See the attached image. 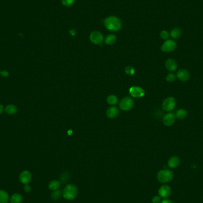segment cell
Instances as JSON below:
<instances>
[{"mask_svg": "<svg viewBox=\"0 0 203 203\" xmlns=\"http://www.w3.org/2000/svg\"><path fill=\"white\" fill-rule=\"evenodd\" d=\"M104 26L110 32H118L121 29L122 23L121 20L114 16L108 17L105 19Z\"/></svg>", "mask_w": 203, "mask_h": 203, "instance_id": "obj_1", "label": "cell"}, {"mask_svg": "<svg viewBox=\"0 0 203 203\" xmlns=\"http://www.w3.org/2000/svg\"><path fill=\"white\" fill-rule=\"evenodd\" d=\"M77 187L73 184H69L64 188L62 195L67 200H72L77 197Z\"/></svg>", "mask_w": 203, "mask_h": 203, "instance_id": "obj_2", "label": "cell"}, {"mask_svg": "<svg viewBox=\"0 0 203 203\" xmlns=\"http://www.w3.org/2000/svg\"><path fill=\"white\" fill-rule=\"evenodd\" d=\"M173 178V172L169 169L160 170L157 175L158 181L161 183H167L172 181Z\"/></svg>", "mask_w": 203, "mask_h": 203, "instance_id": "obj_3", "label": "cell"}, {"mask_svg": "<svg viewBox=\"0 0 203 203\" xmlns=\"http://www.w3.org/2000/svg\"><path fill=\"white\" fill-rule=\"evenodd\" d=\"M176 100L174 97L169 96L166 98L162 103V108L166 112H170L175 108Z\"/></svg>", "mask_w": 203, "mask_h": 203, "instance_id": "obj_4", "label": "cell"}, {"mask_svg": "<svg viewBox=\"0 0 203 203\" xmlns=\"http://www.w3.org/2000/svg\"><path fill=\"white\" fill-rule=\"evenodd\" d=\"M134 100L130 97H125L120 102V107L121 110L128 111L131 110L134 106Z\"/></svg>", "mask_w": 203, "mask_h": 203, "instance_id": "obj_5", "label": "cell"}, {"mask_svg": "<svg viewBox=\"0 0 203 203\" xmlns=\"http://www.w3.org/2000/svg\"><path fill=\"white\" fill-rule=\"evenodd\" d=\"M176 44L174 40L168 39L162 44L161 50L164 52H171L175 50Z\"/></svg>", "mask_w": 203, "mask_h": 203, "instance_id": "obj_6", "label": "cell"}, {"mask_svg": "<svg viewBox=\"0 0 203 203\" xmlns=\"http://www.w3.org/2000/svg\"><path fill=\"white\" fill-rule=\"evenodd\" d=\"M90 40L94 44L100 45L104 41V36L98 31H94L90 35Z\"/></svg>", "mask_w": 203, "mask_h": 203, "instance_id": "obj_7", "label": "cell"}, {"mask_svg": "<svg viewBox=\"0 0 203 203\" xmlns=\"http://www.w3.org/2000/svg\"><path fill=\"white\" fill-rule=\"evenodd\" d=\"M130 94L134 98H142L144 96L145 92L143 88L138 86H132L129 90Z\"/></svg>", "mask_w": 203, "mask_h": 203, "instance_id": "obj_8", "label": "cell"}, {"mask_svg": "<svg viewBox=\"0 0 203 203\" xmlns=\"http://www.w3.org/2000/svg\"><path fill=\"white\" fill-rule=\"evenodd\" d=\"M176 78L181 82H187L190 78V72L185 68H181L176 72Z\"/></svg>", "mask_w": 203, "mask_h": 203, "instance_id": "obj_9", "label": "cell"}, {"mask_svg": "<svg viewBox=\"0 0 203 203\" xmlns=\"http://www.w3.org/2000/svg\"><path fill=\"white\" fill-rule=\"evenodd\" d=\"M175 114L172 112H169L163 118V122L166 126H172L176 121Z\"/></svg>", "mask_w": 203, "mask_h": 203, "instance_id": "obj_10", "label": "cell"}, {"mask_svg": "<svg viewBox=\"0 0 203 203\" xmlns=\"http://www.w3.org/2000/svg\"><path fill=\"white\" fill-rule=\"evenodd\" d=\"M32 179V174L29 170H23L19 176V180L21 183L25 185L28 184Z\"/></svg>", "mask_w": 203, "mask_h": 203, "instance_id": "obj_11", "label": "cell"}, {"mask_svg": "<svg viewBox=\"0 0 203 203\" xmlns=\"http://www.w3.org/2000/svg\"><path fill=\"white\" fill-rule=\"evenodd\" d=\"M171 188L167 185H163L160 187L159 190V194L161 198H167L171 195Z\"/></svg>", "mask_w": 203, "mask_h": 203, "instance_id": "obj_12", "label": "cell"}, {"mask_svg": "<svg viewBox=\"0 0 203 203\" xmlns=\"http://www.w3.org/2000/svg\"><path fill=\"white\" fill-rule=\"evenodd\" d=\"M165 67L170 72H175L178 68V64L175 60L169 58L165 62Z\"/></svg>", "mask_w": 203, "mask_h": 203, "instance_id": "obj_13", "label": "cell"}, {"mask_svg": "<svg viewBox=\"0 0 203 203\" xmlns=\"http://www.w3.org/2000/svg\"><path fill=\"white\" fill-rule=\"evenodd\" d=\"M119 114V110L116 106H111L106 110V115L110 119L116 118Z\"/></svg>", "mask_w": 203, "mask_h": 203, "instance_id": "obj_14", "label": "cell"}, {"mask_svg": "<svg viewBox=\"0 0 203 203\" xmlns=\"http://www.w3.org/2000/svg\"><path fill=\"white\" fill-rule=\"evenodd\" d=\"M168 164L170 168H172V169L176 168L180 164L179 158L175 156H172L168 160Z\"/></svg>", "mask_w": 203, "mask_h": 203, "instance_id": "obj_15", "label": "cell"}, {"mask_svg": "<svg viewBox=\"0 0 203 203\" xmlns=\"http://www.w3.org/2000/svg\"><path fill=\"white\" fill-rule=\"evenodd\" d=\"M4 111L7 114L9 115H13L16 114L18 111V109L16 106L14 104H8L5 107Z\"/></svg>", "mask_w": 203, "mask_h": 203, "instance_id": "obj_16", "label": "cell"}, {"mask_svg": "<svg viewBox=\"0 0 203 203\" xmlns=\"http://www.w3.org/2000/svg\"><path fill=\"white\" fill-rule=\"evenodd\" d=\"M23 201V197L19 193L13 194L10 198V203H22Z\"/></svg>", "mask_w": 203, "mask_h": 203, "instance_id": "obj_17", "label": "cell"}, {"mask_svg": "<svg viewBox=\"0 0 203 203\" xmlns=\"http://www.w3.org/2000/svg\"><path fill=\"white\" fill-rule=\"evenodd\" d=\"M10 200L8 193L1 190H0V203H8Z\"/></svg>", "mask_w": 203, "mask_h": 203, "instance_id": "obj_18", "label": "cell"}, {"mask_svg": "<svg viewBox=\"0 0 203 203\" xmlns=\"http://www.w3.org/2000/svg\"><path fill=\"white\" fill-rule=\"evenodd\" d=\"M188 112L187 110L185 109H179L177 110L175 113L176 118L179 120H183L185 119L187 116Z\"/></svg>", "mask_w": 203, "mask_h": 203, "instance_id": "obj_19", "label": "cell"}, {"mask_svg": "<svg viewBox=\"0 0 203 203\" xmlns=\"http://www.w3.org/2000/svg\"><path fill=\"white\" fill-rule=\"evenodd\" d=\"M181 30L179 28H175L170 31V36L173 39H178L181 36Z\"/></svg>", "mask_w": 203, "mask_h": 203, "instance_id": "obj_20", "label": "cell"}, {"mask_svg": "<svg viewBox=\"0 0 203 203\" xmlns=\"http://www.w3.org/2000/svg\"><path fill=\"white\" fill-rule=\"evenodd\" d=\"M116 40V38L115 36L113 34L108 35L104 39L105 43L108 45H112L115 44Z\"/></svg>", "mask_w": 203, "mask_h": 203, "instance_id": "obj_21", "label": "cell"}, {"mask_svg": "<svg viewBox=\"0 0 203 203\" xmlns=\"http://www.w3.org/2000/svg\"><path fill=\"white\" fill-rule=\"evenodd\" d=\"M60 187V182L57 180H52L48 184L49 189L52 191L57 190Z\"/></svg>", "mask_w": 203, "mask_h": 203, "instance_id": "obj_22", "label": "cell"}, {"mask_svg": "<svg viewBox=\"0 0 203 203\" xmlns=\"http://www.w3.org/2000/svg\"><path fill=\"white\" fill-rule=\"evenodd\" d=\"M118 101V99L115 95H110L107 98L108 103L111 105H114L117 104Z\"/></svg>", "mask_w": 203, "mask_h": 203, "instance_id": "obj_23", "label": "cell"}, {"mask_svg": "<svg viewBox=\"0 0 203 203\" xmlns=\"http://www.w3.org/2000/svg\"><path fill=\"white\" fill-rule=\"evenodd\" d=\"M61 196V192L60 191L58 190L54 191V192L51 194V198L54 200H58V199L60 198Z\"/></svg>", "mask_w": 203, "mask_h": 203, "instance_id": "obj_24", "label": "cell"}, {"mask_svg": "<svg viewBox=\"0 0 203 203\" xmlns=\"http://www.w3.org/2000/svg\"><path fill=\"white\" fill-rule=\"evenodd\" d=\"M176 78V76L174 73H169L166 77V81L170 83L175 82Z\"/></svg>", "mask_w": 203, "mask_h": 203, "instance_id": "obj_25", "label": "cell"}, {"mask_svg": "<svg viewBox=\"0 0 203 203\" xmlns=\"http://www.w3.org/2000/svg\"><path fill=\"white\" fill-rule=\"evenodd\" d=\"M160 36L162 39L166 40L169 39V38L170 36V34L166 30H162L160 33Z\"/></svg>", "mask_w": 203, "mask_h": 203, "instance_id": "obj_26", "label": "cell"}, {"mask_svg": "<svg viewBox=\"0 0 203 203\" xmlns=\"http://www.w3.org/2000/svg\"><path fill=\"white\" fill-rule=\"evenodd\" d=\"M125 72H126V74L130 75V76H132L135 73V70L134 69L133 67H132L131 66H127L126 68Z\"/></svg>", "mask_w": 203, "mask_h": 203, "instance_id": "obj_27", "label": "cell"}, {"mask_svg": "<svg viewBox=\"0 0 203 203\" xmlns=\"http://www.w3.org/2000/svg\"><path fill=\"white\" fill-rule=\"evenodd\" d=\"M62 4L63 6L66 7H70L73 5L76 1V0H62Z\"/></svg>", "mask_w": 203, "mask_h": 203, "instance_id": "obj_28", "label": "cell"}, {"mask_svg": "<svg viewBox=\"0 0 203 203\" xmlns=\"http://www.w3.org/2000/svg\"><path fill=\"white\" fill-rule=\"evenodd\" d=\"M9 75H10L9 72L6 70H3L1 72V76H2L4 78H7V77H8Z\"/></svg>", "mask_w": 203, "mask_h": 203, "instance_id": "obj_29", "label": "cell"}, {"mask_svg": "<svg viewBox=\"0 0 203 203\" xmlns=\"http://www.w3.org/2000/svg\"><path fill=\"white\" fill-rule=\"evenodd\" d=\"M152 203H160L161 202V197L160 196H155L152 198Z\"/></svg>", "mask_w": 203, "mask_h": 203, "instance_id": "obj_30", "label": "cell"}, {"mask_svg": "<svg viewBox=\"0 0 203 203\" xmlns=\"http://www.w3.org/2000/svg\"><path fill=\"white\" fill-rule=\"evenodd\" d=\"M24 190L26 192H29L31 191V187L28 184H25L24 186Z\"/></svg>", "mask_w": 203, "mask_h": 203, "instance_id": "obj_31", "label": "cell"}, {"mask_svg": "<svg viewBox=\"0 0 203 203\" xmlns=\"http://www.w3.org/2000/svg\"><path fill=\"white\" fill-rule=\"evenodd\" d=\"M4 111V108L3 106V104H0V115Z\"/></svg>", "mask_w": 203, "mask_h": 203, "instance_id": "obj_32", "label": "cell"}, {"mask_svg": "<svg viewBox=\"0 0 203 203\" xmlns=\"http://www.w3.org/2000/svg\"><path fill=\"white\" fill-rule=\"evenodd\" d=\"M76 30H74V29H72L70 31V35H72V36H74L75 35H76Z\"/></svg>", "mask_w": 203, "mask_h": 203, "instance_id": "obj_33", "label": "cell"}, {"mask_svg": "<svg viewBox=\"0 0 203 203\" xmlns=\"http://www.w3.org/2000/svg\"><path fill=\"white\" fill-rule=\"evenodd\" d=\"M160 203H173L169 200H164L162 201H161Z\"/></svg>", "mask_w": 203, "mask_h": 203, "instance_id": "obj_34", "label": "cell"}, {"mask_svg": "<svg viewBox=\"0 0 203 203\" xmlns=\"http://www.w3.org/2000/svg\"><path fill=\"white\" fill-rule=\"evenodd\" d=\"M1 70H0V76H1Z\"/></svg>", "mask_w": 203, "mask_h": 203, "instance_id": "obj_35", "label": "cell"}]
</instances>
